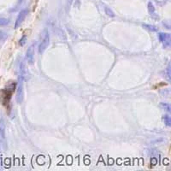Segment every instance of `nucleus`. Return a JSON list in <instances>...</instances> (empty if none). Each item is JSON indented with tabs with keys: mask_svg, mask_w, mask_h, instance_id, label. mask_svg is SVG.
Segmentation results:
<instances>
[{
	"mask_svg": "<svg viewBox=\"0 0 171 171\" xmlns=\"http://www.w3.org/2000/svg\"><path fill=\"white\" fill-rule=\"evenodd\" d=\"M105 13H106V15H107L109 17H111V18L115 17V14L114 12H113V10H111L109 8H108V7L105 8Z\"/></svg>",
	"mask_w": 171,
	"mask_h": 171,
	"instance_id": "nucleus-11",
	"label": "nucleus"
},
{
	"mask_svg": "<svg viewBox=\"0 0 171 171\" xmlns=\"http://www.w3.org/2000/svg\"><path fill=\"white\" fill-rule=\"evenodd\" d=\"M160 106H161V108H163L165 111L169 112V113H170V106H169V105L164 104V103H162V104H160Z\"/></svg>",
	"mask_w": 171,
	"mask_h": 171,
	"instance_id": "nucleus-13",
	"label": "nucleus"
},
{
	"mask_svg": "<svg viewBox=\"0 0 171 171\" xmlns=\"http://www.w3.org/2000/svg\"><path fill=\"white\" fill-rule=\"evenodd\" d=\"M143 27H144L145 29H148V30H149V31H151V32H155V31H157V30L156 27L152 26V25H146V24H144V25H143Z\"/></svg>",
	"mask_w": 171,
	"mask_h": 171,
	"instance_id": "nucleus-10",
	"label": "nucleus"
},
{
	"mask_svg": "<svg viewBox=\"0 0 171 171\" xmlns=\"http://www.w3.org/2000/svg\"><path fill=\"white\" fill-rule=\"evenodd\" d=\"M167 75H168L169 80H170V64H169L168 69H167Z\"/></svg>",
	"mask_w": 171,
	"mask_h": 171,
	"instance_id": "nucleus-17",
	"label": "nucleus"
},
{
	"mask_svg": "<svg viewBox=\"0 0 171 171\" xmlns=\"http://www.w3.org/2000/svg\"><path fill=\"white\" fill-rule=\"evenodd\" d=\"M10 22V21L4 17H0V26H7Z\"/></svg>",
	"mask_w": 171,
	"mask_h": 171,
	"instance_id": "nucleus-14",
	"label": "nucleus"
},
{
	"mask_svg": "<svg viewBox=\"0 0 171 171\" xmlns=\"http://www.w3.org/2000/svg\"><path fill=\"white\" fill-rule=\"evenodd\" d=\"M26 42H27V37L26 36H23L22 38L21 39V40H20V42H19V44H20V45H23L24 44H26Z\"/></svg>",
	"mask_w": 171,
	"mask_h": 171,
	"instance_id": "nucleus-16",
	"label": "nucleus"
},
{
	"mask_svg": "<svg viewBox=\"0 0 171 171\" xmlns=\"http://www.w3.org/2000/svg\"><path fill=\"white\" fill-rule=\"evenodd\" d=\"M24 99L23 94V86H22V79L20 78L19 83H18V86H17V92H16V102L18 104H21Z\"/></svg>",
	"mask_w": 171,
	"mask_h": 171,
	"instance_id": "nucleus-6",
	"label": "nucleus"
},
{
	"mask_svg": "<svg viewBox=\"0 0 171 171\" xmlns=\"http://www.w3.org/2000/svg\"><path fill=\"white\" fill-rule=\"evenodd\" d=\"M8 37L7 33L4 32V31H0V40H4L6 39V38Z\"/></svg>",
	"mask_w": 171,
	"mask_h": 171,
	"instance_id": "nucleus-15",
	"label": "nucleus"
},
{
	"mask_svg": "<svg viewBox=\"0 0 171 171\" xmlns=\"http://www.w3.org/2000/svg\"><path fill=\"white\" fill-rule=\"evenodd\" d=\"M0 134L3 139L5 137V121L3 118L0 120Z\"/></svg>",
	"mask_w": 171,
	"mask_h": 171,
	"instance_id": "nucleus-8",
	"label": "nucleus"
},
{
	"mask_svg": "<svg viewBox=\"0 0 171 171\" xmlns=\"http://www.w3.org/2000/svg\"><path fill=\"white\" fill-rule=\"evenodd\" d=\"M170 34L169 33H160L158 34V38L159 40L161 41L162 44L166 46V47H169L171 44L170 40Z\"/></svg>",
	"mask_w": 171,
	"mask_h": 171,
	"instance_id": "nucleus-4",
	"label": "nucleus"
},
{
	"mask_svg": "<svg viewBox=\"0 0 171 171\" xmlns=\"http://www.w3.org/2000/svg\"><path fill=\"white\" fill-rule=\"evenodd\" d=\"M163 122L165 124V126H167V127H170L171 126L170 116H168V115H165V116H163Z\"/></svg>",
	"mask_w": 171,
	"mask_h": 171,
	"instance_id": "nucleus-9",
	"label": "nucleus"
},
{
	"mask_svg": "<svg viewBox=\"0 0 171 171\" xmlns=\"http://www.w3.org/2000/svg\"><path fill=\"white\" fill-rule=\"evenodd\" d=\"M19 71H20V78L22 80H25V81H28L29 78V70L26 67L25 62L21 60L19 63Z\"/></svg>",
	"mask_w": 171,
	"mask_h": 171,
	"instance_id": "nucleus-3",
	"label": "nucleus"
},
{
	"mask_svg": "<svg viewBox=\"0 0 171 171\" xmlns=\"http://www.w3.org/2000/svg\"><path fill=\"white\" fill-rule=\"evenodd\" d=\"M28 14H29V10H28V9L21 10V12H20L19 15H18V16H17V19L15 21V29L18 28L20 25L23 22L24 19L27 17Z\"/></svg>",
	"mask_w": 171,
	"mask_h": 171,
	"instance_id": "nucleus-5",
	"label": "nucleus"
},
{
	"mask_svg": "<svg viewBox=\"0 0 171 171\" xmlns=\"http://www.w3.org/2000/svg\"><path fill=\"white\" fill-rule=\"evenodd\" d=\"M148 10H149V13L151 15H152L155 12V7H154V5H152V2L148 3Z\"/></svg>",
	"mask_w": 171,
	"mask_h": 171,
	"instance_id": "nucleus-12",
	"label": "nucleus"
},
{
	"mask_svg": "<svg viewBox=\"0 0 171 171\" xmlns=\"http://www.w3.org/2000/svg\"><path fill=\"white\" fill-rule=\"evenodd\" d=\"M15 86H16L15 83L12 82V83L6 85L5 89L0 92V101L2 103V105H6L9 104L11 95L15 89Z\"/></svg>",
	"mask_w": 171,
	"mask_h": 171,
	"instance_id": "nucleus-1",
	"label": "nucleus"
},
{
	"mask_svg": "<svg viewBox=\"0 0 171 171\" xmlns=\"http://www.w3.org/2000/svg\"><path fill=\"white\" fill-rule=\"evenodd\" d=\"M26 59L29 63H31V64L33 63V61H34V45H32L28 49L27 54H26Z\"/></svg>",
	"mask_w": 171,
	"mask_h": 171,
	"instance_id": "nucleus-7",
	"label": "nucleus"
},
{
	"mask_svg": "<svg viewBox=\"0 0 171 171\" xmlns=\"http://www.w3.org/2000/svg\"><path fill=\"white\" fill-rule=\"evenodd\" d=\"M49 44H50V35L47 29H45L43 30L40 35V41L39 45V52L40 54H42L47 49Z\"/></svg>",
	"mask_w": 171,
	"mask_h": 171,
	"instance_id": "nucleus-2",
	"label": "nucleus"
}]
</instances>
